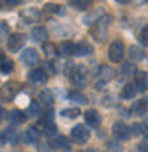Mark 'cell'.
<instances>
[{
	"mask_svg": "<svg viewBox=\"0 0 148 152\" xmlns=\"http://www.w3.org/2000/svg\"><path fill=\"white\" fill-rule=\"evenodd\" d=\"M110 16H103L96 24H93V29H91V35L96 42H103L105 38L109 37V26H110Z\"/></svg>",
	"mask_w": 148,
	"mask_h": 152,
	"instance_id": "1",
	"label": "cell"
},
{
	"mask_svg": "<svg viewBox=\"0 0 148 152\" xmlns=\"http://www.w3.org/2000/svg\"><path fill=\"white\" fill-rule=\"evenodd\" d=\"M19 90H21V85H19L17 81L5 83V85L2 86V90H0V100H12Z\"/></svg>",
	"mask_w": 148,
	"mask_h": 152,
	"instance_id": "2",
	"label": "cell"
},
{
	"mask_svg": "<svg viewBox=\"0 0 148 152\" xmlns=\"http://www.w3.org/2000/svg\"><path fill=\"white\" fill-rule=\"evenodd\" d=\"M71 80H73V83L78 86V88L86 86V83H88V73H86V67H83V66L74 67L73 75H71Z\"/></svg>",
	"mask_w": 148,
	"mask_h": 152,
	"instance_id": "3",
	"label": "cell"
},
{
	"mask_svg": "<svg viewBox=\"0 0 148 152\" xmlns=\"http://www.w3.org/2000/svg\"><path fill=\"white\" fill-rule=\"evenodd\" d=\"M124 57V43L120 40H115L110 43V48H109V59L112 62H120Z\"/></svg>",
	"mask_w": 148,
	"mask_h": 152,
	"instance_id": "4",
	"label": "cell"
},
{
	"mask_svg": "<svg viewBox=\"0 0 148 152\" xmlns=\"http://www.w3.org/2000/svg\"><path fill=\"white\" fill-rule=\"evenodd\" d=\"M112 133H114V137H115L117 140H128L131 137V128L124 123H114Z\"/></svg>",
	"mask_w": 148,
	"mask_h": 152,
	"instance_id": "5",
	"label": "cell"
},
{
	"mask_svg": "<svg viewBox=\"0 0 148 152\" xmlns=\"http://www.w3.org/2000/svg\"><path fill=\"white\" fill-rule=\"evenodd\" d=\"M71 135H73V138L78 143H86L88 138H90V132L86 130L84 124H76L73 128V132H71Z\"/></svg>",
	"mask_w": 148,
	"mask_h": 152,
	"instance_id": "6",
	"label": "cell"
},
{
	"mask_svg": "<svg viewBox=\"0 0 148 152\" xmlns=\"http://www.w3.org/2000/svg\"><path fill=\"white\" fill-rule=\"evenodd\" d=\"M28 78H29L31 83H35V85H41V83H45L46 80H48V75H46L45 69L36 67V69H31V71H29Z\"/></svg>",
	"mask_w": 148,
	"mask_h": 152,
	"instance_id": "7",
	"label": "cell"
},
{
	"mask_svg": "<svg viewBox=\"0 0 148 152\" xmlns=\"http://www.w3.org/2000/svg\"><path fill=\"white\" fill-rule=\"evenodd\" d=\"M22 45H24V37L21 33L10 35L9 40H7V47H9L10 52H19V48H22Z\"/></svg>",
	"mask_w": 148,
	"mask_h": 152,
	"instance_id": "8",
	"label": "cell"
},
{
	"mask_svg": "<svg viewBox=\"0 0 148 152\" xmlns=\"http://www.w3.org/2000/svg\"><path fill=\"white\" fill-rule=\"evenodd\" d=\"M21 61L26 66H33V64L38 62V52L35 48H24L22 54H21Z\"/></svg>",
	"mask_w": 148,
	"mask_h": 152,
	"instance_id": "9",
	"label": "cell"
},
{
	"mask_svg": "<svg viewBox=\"0 0 148 152\" xmlns=\"http://www.w3.org/2000/svg\"><path fill=\"white\" fill-rule=\"evenodd\" d=\"M84 121L90 124L91 128H98L100 123H102V118H100L98 111H95V109H88V111L84 113Z\"/></svg>",
	"mask_w": 148,
	"mask_h": 152,
	"instance_id": "10",
	"label": "cell"
},
{
	"mask_svg": "<svg viewBox=\"0 0 148 152\" xmlns=\"http://www.w3.org/2000/svg\"><path fill=\"white\" fill-rule=\"evenodd\" d=\"M24 140L28 143H33V145H38V140H40V130L36 126H29L28 130L24 132Z\"/></svg>",
	"mask_w": 148,
	"mask_h": 152,
	"instance_id": "11",
	"label": "cell"
},
{
	"mask_svg": "<svg viewBox=\"0 0 148 152\" xmlns=\"http://www.w3.org/2000/svg\"><path fill=\"white\" fill-rule=\"evenodd\" d=\"M21 18L24 19L26 23H35L40 18V10H36L35 7H26V9L21 12Z\"/></svg>",
	"mask_w": 148,
	"mask_h": 152,
	"instance_id": "12",
	"label": "cell"
},
{
	"mask_svg": "<svg viewBox=\"0 0 148 152\" xmlns=\"http://www.w3.org/2000/svg\"><path fill=\"white\" fill-rule=\"evenodd\" d=\"M98 76H100V83H96V86H102L103 83H107V81H110L112 80V76H114V69L109 67V66H102L100 67Z\"/></svg>",
	"mask_w": 148,
	"mask_h": 152,
	"instance_id": "13",
	"label": "cell"
},
{
	"mask_svg": "<svg viewBox=\"0 0 148 152\" xmlns=\"http://www.w3.org/2000/svg\"><path fill=\"white\" fill-rule=\"evenodd\" d=\"M88 54H91L90 43H86V42H78V43L74 45V56L83 57V56H88Z\"/></svg>",
	"mask_w": 148,
	"mask_h": 152,
	"instance_id": "14",
	"label": "cell"
},
{
	"mask_svg": "<svg viewBox=\"0 0 148 152\" xmlns=\"http://www.w3.org/2000/svg\"><path fill=\"white\" fill-rule=\"evenodd\" d=\"M148 85V78L145 73H141V71H138L136 73V76H134V86H136V90L138 92H143L145 88H147Z\"/></svg>",
	"mask_w": 148,
	"mask_h": 152,
	"instance_id": "15",
	"label": "cell"
},
{
	"mask_svg": "<svg viewBox=\"0 0 148 152\" xmlns=\"http://www.w3.org/2000/svg\"><path fill=\"white\" fill-rule=\"evenodd\" d=\"M59 56H62V57L74 56V43H71V42H62L60 47H59Z\"/></svg>",
	"mask_w": 148,
	"mask_h": 152,
	"instance_id": "16",
	"label": "cell"
},
{
	"mask_svg": "<svg viewBox=\"0 0 148 152\" xmlns=\"http://www.w3.org/2000/svg\"><path fill=\"white\" fill-rule=\"evenodd\" d=\"M31 35H33V40H36V42H45L48 37V31L45 26H36V28H33Z\"/></svg>",
	"mask_w": 148,
	"mask_h": 152,
	"instance_id": "17",
	"label": "cell"
},
{
	"mask_svg": "<svg viewBox=\"0 0 148 152\" xmlns=\"http://www.w3.org/2000/svg\"><path fill=\"white\" fill-rule=\"evenodd\" d=\"M40 102L45 104V105H48V107L52 109V104H54V94H52L48 88L41 90V92H40Z\"/></svg>",
	"mask_w": 148,
	"mask_h": 152,
	"instance_id": "18",
	"label": "cell"
},
{
	"mask_svg": "<svg viewBox=\"0 0 148 152\" xmlns=\"http://www.w3.org/2000/svg\"><path fill=\"white\" fill-rule=\"evenodd\" d=\"M10 118V121L14 124H22L24 121H26V114L22 113V111H19V109H14V111H10V114H9Z\"/></svg>",
	"mask_w": 148,
	"mask_h": 152,
	"instance_id": "19",
	"label": "cell"
},
{
	"mask_svg": "<svg viewBox=\"0 0 148 152\" xmlns=\"http://www.w3.org/2000/svg\"><path fill=\"white\" fill-rule=\"evenodd\" d=\"M148 111V99H141L133 104V113L134 114H145Z\"/></svg>",
	"mask_w": 148,
	"mask_h": 152,
	"instance_id": "20",
	"label": "cell"
},
{
	"mask_svg": "<svg viewBox=\"0 0 148 152\" xmlns=\"http://www.w3.org/2000/svg\"><path fill=\"white\" fill-rule=\"evenodd\" d=\"M134 73H138V71H136V66H134V62H131V61L129 62H122V66H120V75L128 78V76H133Z\"/></svg>",
	"mask_w": 148,
	"mask_h": 152,
	"instance_id": "21",
	"label": "cell"
},
{
	"mask_svg": "<svg viewBox=\"0 0 148 152\" xmlns=\"http://www.w3.org/2000/svg\"><path fill=\"white\" fill-rule=\"evenodd\" d=\"M136 92H138V90H136V86L134 85H124L122 92H120V97L126 99V100H131V99H134Z\"/></svg>",
	"mask_w": 148,
	"mask_h": 152,
	"instance_id": "22",
	"label": "cell"
},
{
	"mask_svg": "<svg viewBox=\"0 0 148 152\" xmlns=\"http://www.w3.org/2000/svg\"><path fill=\"white\" fill-rule=\"evenodd\" d=\"M4 138L16 145V143L19 142V133H17V130H14V128H7V130L4 132Z\"/></svg>",
	"mask_w": 148,
	"mask_h": 152,
	"instance_id": "23",
	"label": "cell"
},
{
	"mask_svg": "<svg viewBox=\"0 0 148 152\" xmlns=\"http://www.w3.org/2000/svg\"><path fill=\"white\" fill-rule=\"evenodd\" d=\"M54 147L55 149H69L71 145H69V138L64 137V135H57L55 140H54Z\"/></svg>",
	"mask_w": 148,
	"mask_h": 152,
	"instance_id": "24",
	"label": "cell"
},
{
	"mask_svg": "<svg viewBox=\"0 0 148 152\" xmlns=\"http://www.w3.org/2000/svg\"><path fill=\"white\" fill-rule=\"evenodd\" d=\"M69 100L74 102V104H86V97H84L79 90H73L69 94Z\"/></svg>",
	"mask_w": 148,
	"mask_h": 152,
	"instance_id": "25",
	"label": "cell"
},
{
	"mask_svg": "<svg viewBox=\"0 0 148 152\" xmlns=\"http://www.w3.org/2000/svg\"><path fill=\"white\" fill-rule=\"evenodd\" d=\"M145 57V54H143V50L139 47H131L129 48V59L131 62H138V61H141Z\"/></svg>",
	"mask_w": 148,
	"mask_h": 152,
	"instance_id": "26",
	"label": "cell"
},
{
	"mask_svg": "<svg viewBox=\"0 0 148 152\" xmlns=\"http://www.w3.org/2000/svg\"><path fill=\"white\" fill-rule=\"evenodd\" d=\"M0 71L4 73V75H10L12 71H14V62L10 61V59H2V62H0Z\"/></svg>",
	"mask_w": 148,
	"mask_h": 152,
	"instance_id": "27",
	"label": "cell"
},
{
	"mask_svg": "<svg viewBox=\"0 0 148 152\" xmlns=\"http://www.w3.org/2000/svg\"><path fill=\"white\" fill-rule=\"evenodd\" d=\"M79 114H81L79 107H71V109H62V111H60V116H62V118H67V119H74V118H78Z\"/></svg>",
	"mask_w": 148,
	"mask_h": 152,
	"instance_id": "28",
	"label": "cell"
},
{
	"mask_svg": "<svg viewBox=\"0 0 148 152\" xmlns=\"http://www.w3.org/2000/svg\"><path fill=\"white\" fill-rule=\"evenodd\" d=\"M71 5L74 9H79V10H84L88 7H91V2L90 0H71Z\"/></svg>",
	"mask_w": 148,
	"mask_h": 152,
	"instance_id": "29",
	"label": "cell"
},
{
	"mask_svg": "<svg viewBox=\"0 0 148 152\" xmlns=\"http://www.w3.org/2000/svg\"><path fill=\"white\" fill-rule=\"evenodd\" d=\"M43 135L45 137H57V126L54 123H45L43 124Z\"/></svg>",
	"mask_w": 148,
	"mask_h": 152,
	"instance_id": "30",
	"label": "cell"
},
{
	"mask_svg": "<svg viewBox=\"0 0 148 152\" xmlns=\"http://www.w3.org/2000/svg\"><path fill=\"white\" fill-rule=\"evenodd\" d=\"M28 114L31 116V118H38V116L41 114V107H40V104L31 102V104H29V109H28Z\"/></svg>",
	"mask_w": 148,
	"mask_h": 152,
	"instance_id": "31",
	"label": "cell"
},
{
	"mask_svg": "<svg viewBox=\"0 0 148 152\" xmlns=\"http://www.w3.org/2000/svg\"><path fill=\"white\" fill-rule=\"evenodd\" d=\"M9 40V24L7 23H0V42Z\"/></svg>",
	"mask_w": 148,
	"mask_h": 152,
	"instance_id": "32",
	"label": "cell"
},
{
	"mask_svg": "<svg viewBox=\"0 0 148 152\" xmlns=\"http://www.w3.org/2000/svg\"><path fill=\"white\" fill-rule=\"evenodd\" d=\"M45 9L48 10V12H55V14H62V12H64V9H62L60 5H57V4H46Z\"/></svg>",
	"mask_w": 148,
	"mask_h": 152,
	"instance_id": "33",
	"label": "cell"
},
{
	"mask_svg": "<svg viewBox=\"0 0 148 152\" xmlns=\"http://www.w3.org/2000/svg\"><path fill=\"white\" fill-rule=\"evenodd\" d=\"M139 42H141L143 45H148V24L143 28V31H141V35H139Z\"/></svg>",
	"mask_w": 148,
	"mask_h": 152,
	"instance_id": "34",
	"label": "cell"
},
{
	"mask_svg": "<svg viewBox=\"0 0 148 152\" xmlns=\"http://www.w3.org/2000/svg\"><path fill=\"white\" fill-rule=\"evenodd\" d=\"M107 147H109V151L110 152H120L122 151V145L117 143V142H109L107 143Z\"/></svg>",
	"mask_w": 148,
	"mask_h": 152,
	"instance_id": "35",
	"label": "cell"
},
{
	"mask_svg": "<svg viewBox=\"0 0 148 152\" xmlns=\"http://www.w3.org/2000/svg\"><path fill=\"white\" fill-rule=\"evenodd\" d=\"M45 71H46V75H48V73H50V75L55 73V64H54V61H46L45 62Z\"/></svg>",
	"mask_w": 148,
	"mask_h": 152,
	"instance_id": "36",
	"label": "cell"
},
{
	"mask_svg": "<svg viewBox=\"0 0 148 152\" xmlns=\"http://www.w3.org/2000/svg\"><path fill=\"white\" fill-rule=\"evenodd\" d=\"M43 50H45L46 56H55V54H59V50H55V47H54V45H45V47H43Z\"/></svg>",
	"mask_w": 148,
	"mask_h": 152,
	"instance_id": "37",
	"label": "cell"
},
{
	"mask_svg": "<svg viewBox=\"0 0 148 152\" xmlns=\"http://www.w3.org/2000/svg\"><path fill=\"white\" fill-rule=\"evenodd\" d=\"M4 5H5L7 9H12V7H17V5H21V2H19V0H10V2H4Z\"/></svg>",
	"mask_w": 148,
	"mask_h": 152,
	"instance_id": "38",
	"label": "cell"
},
{
	"mask_svg": "<svg viewBox=\"0 0 148 152\" xmlns=\"http://www.w3.org/2000/svg\"><path fill=\"white\" fill-rule=\"evenodd\" d=\"M40 152H52V149H50L48 143H41V145H40Z\"/></svg>",
	"mask_w": 148,
	"mask_h": 152,
	"instance_id": "39",
	"label": "cell"
},
{
	"mask_svg": "<svg viewBox=\"0 0 148 152\" xmlns=\"http://www.w3.org/2000/svg\"><path fill=\"white\" fill-rule=\"evenodd\" d=\"M138 151H139V152H148V143L141 142V143L138 145Z\"/></svg>",
	"mask_w": 148,
	"mask_h": 152,
	"instance_id": "40",
	"label": "cell"
},
{
	"mask_svg": "<svg viewBox=\"0 0 148 152\" xmlns=\"http://www.w3.org/2000/svg\"><path fill=\"white\" fill-rule=\"evenodd\" d=\"M5 116H7V113H5V111L0 107V121H2V119H5Z\"/></svg>",
	"mask_w": 148,
	"mask_h": 152,
	"instance_id": "41",
	"label": "cell"
},
{
	"mask_svg": "<svg viewBox=\"0 0 148 152\" xmlns=\"http://www.w3.org/2000/svg\"><path fill=\"white\" fill-rule=\"evenodd\" d=\"M2 59H4V54H2V50H0V61H2Z\"/></svg>",
	"mask_w": 148,
	"mask_h": 152,
	"instance_id": "42",
	"label": "cell"
},
{
	"mask_svg": "<svg viewBox=\"0 0 148 152\" xmlns=\"http://www.w3.org/2000/svg\"><path fill=\"white\" fill-rule=\"evenodd\" d=\"M147 86H148V85H147Z\"/></svg>",
	"mask_w": 148,
	"mask_h": 152,
	"instance_id": "43",
	"label": "cell"
}]
</instances>
